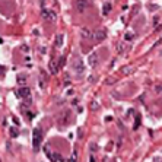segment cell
Instances as JSON below:
<instances>
[{
	"mask_svg": "<svg viewBox=\"0 0 162 162\" xmlns=\"http://www.w3.org/2000/svg\"><path fill=\"white\" fill-rule=\"evenodd\" d=\"M63 38H64L63 35H58V37H57V40H56V47H61V45H63Z\"/></svg>",
	"mask_w": 162,
	"mask_h": 162,
	"instance_id": "obj_15",
	"label": "cell"
},
{
	"mask_svg": "<svg viewBox=\"0 0 162 162\" xmlns=\"http://www.w3.org/2000/svg\"><path fill=\"white\" fill-rule=\"evenodd\" d=\"M98 60H99V57H98V53H97V51L91 53L89 57H88V61H89V66H91V67H95V66L98 64Z\"/></svg>",
	"mask_w": 162,
	"mask_h": 162,
	"instance_id": "obj_7",
	"label": "cell"
},
{
	"mask_svg": "<svg viewBox=\"0 0 162 162\" xmlns=\"http://www.w3.org/2000/svg\"><path fill=\"white\" fill-rule=\"evenodd\" d=\"M154 162H161V159H159V158H155Z\"/></svg>",
	"mask_w": 162,
	"mask_h": 162,
	"instance_id": "obj_19",
	"label": "cell"
},
{
	"mask_svg": "<svg viewBox=\"0 0 162 162\" xmlns=\"http://www.w3.org/2000/svg\"><path fill=\"white\" fill-rule=\"evenodd\" d=\"M64 61H66V58L64 57H61V60H60V66H64Z\"/></svg>",
	"mask_w": 162,
	"mask_h": 162,
	"instance_id": "obj_18",
	"label": "cell"
},
{
	"mask_svg": "<svg viewBox=\"0 0 162 162\" xmlns=\"http://www.w3.org/2000/svg\"><path fill=\"white\" fill-rule=\"evenodd\" d=\"M107 38V31L105 29H99L97 32H94V40L97 41V42H101V41H104Z\"/></svg>",
	"mask_w": 162,
	"mask_h": 162,
	"instance_id": "obj_5",
	"label": "cell"
},
{
	"mask_svg": "<svg viewBox=\"0 0 162 162\" xmlns=\"http://www.w3.org/2000/svg\"><path fill=\"white\" fill-rule=\"evenodd\" d=\"M155 91H156V94H158V95H161L162 97V85H156Z\"/></svg>",
	"mask_w": 162,
	"mask_h": 162,
	"instance_id": "obj_17",
	"label": "cell"
},
{
	"mask_svg": "<svg viewBox=\"0 0 162 162\" xmlns=\"http://www.w3.org/2000/svg\"><path fill=\"white\" fill-rule=\"evenodd\" d=\"M134 32H131V31H127V32L124 34V41H129V42H131V41L134 40Z\"/></svg>",
	"mask_w": 162,
	"mask_h": 162,
	"instance_id": "obj_11",
	"label": "cell"
},
{
	"mask_svg": "<svg viewBox=\"0 0 162 162\" xmlns=\"http://www.w3.org/2000/svg\"><path fill=\"white\" fill-rule=\"evenodd\" d=\"M73 70H74V73H78V74L83 73V70H85V66H83L82 58H74V61H73Z\"/></svg>",
	"mask_w": 162,
	"mask_h": 162,
	"instance_id": "obj_4",
	"label": "cell"
},
{
	"mask_svg": "<svg viewBox=\"0 0 162 162\" xmlns=\"http://www.w3.org/2000/svg\"><path fill=\"white\" fill-rule=\"evenodd\" d=\"M117 50H118L120 54H124V53H126V45H124L123 42H118V44H117Z\"/></svg>",
	"mask_w": 162,
	"mask_h": 162,
	"instance_id": "obj_13",
	"label": "cell"
},
{
	"mask_svg": "<svg viewBox=\"0 0 162 162\" xmlns=\"http://www.w3.org/2000/svg\"><path fill=\"white\" fill-rule=\"evenodd\" d=\"M91 162H95V159H94V158H92V156H91Z\"/></svg>",
	"mask_w": 162,
	"mask_h": 162,
	"instance_id": "obj_20",
	"label": "cell"
},
{
	"mask_svg": "<svg viewBox=\"0 0 162 162\" xmlns=\"http://www.w3.org/2000/svg\"><path fill=\"white\" fill-rule=\"evenodd\" d=\"M18 97L19 98H24V99H28V98L31 97V89L29 88H19L18 89Z\"/></svg>",
	"mask_w": 162,
	"mask_h": 162,
	"instance_id": "obj_6",
	"label": "cell"
},
{
	"mask_svg": "<svg viewBox=\"0 0 162 162\" xmlns=\"http://www.w3.org/2000/svg\"><path fill=\"white\" fill-rule=\"evenodd\" d=\"M81 35H82V38H85V40L94 38V32H91L89 29H86V28H83V29L81 31Z\"/></svg>",
	"mask_w": 162,
	"mask_h": 162,
	"instance_id": "obj_10",
	"label": "cell"
},
{
	"mask_svg": "<svg viewBox=\"0 0 162 162\" xmlns=\"http://www.w3.org/2000/svg\"><path fill=\"white\" fill-rule=\"evenodd\" d=\"M67 162H78V150H73V154L70 155V158H69Z\"/></svg>",
	"mask_w": 162,
	"mask_h": 162,
	"instance_id": "obj_14",
	"label": "cell"
},
{
	"mask_svg": "<svg viewBox=\"0 0 162 162\" xmlns=\"http://www.w3.org/2000/svg\"><path fill=\"white\" fill-rule=\"evenodd\" d=\"M58 67H60V64L57 63L56 60H51L48 63V69H50V73H51V74H56L57 70H58Z\"/></svg>",
	"mask_w": 162,
	"mask_h": 162,
	"instance_id": "obj_9",
	"label": "cell"
},
{
	"mask_svg": "<svg viewBox=\"0 0 162 162\" xmlns=\"http://www.w3.org/2000/svg\"><path fill=\"white\" fill-rule=\"evenodd\" d=\"M41 16L42 19H45V21H48V22H53V21H56V12L54 10H50V9H42V12H41Z\"/></svg>",
	"mask_w": 162,
	"mask_h": 162,
	"instance_id": "obj_2",
	"label": "cell"
},
{
	"mask_svg": "<svg viewBox=\"0 0 162 162\" xmlns=\"http://www.w3.org/2000/svg\"><path fill=\"white\" fill-rule=\"evenodd\" d=\"M45 152H47V156H48L50 161H53V162H61L63 161V158H61V155L60 154H56V152H51V150H50V146H45Z\"/></svg>",
	"mask_w": 162,
	"mask_h": 162,
	"instance_id": "obj_3",
	"label": "cell"
},
{
	"mask_svg": "<svg viewBox=\"0 0 162 162\" xmlns=\"http://www.w3.org/2000/svg\"><path fill=\"white\" fill-rule=\"evenodd\" d=\"M9 133H10V136H12V137H16L18 134H19V133H18V129H16V127H10Z\"/></svg>",
	"mask_w": 162,
	"mask_h": 162,
	"instance_id": "obj_16",
	"label": "cell"
},
{
	"mask_svg": "<svg viewBox=\"0 0 162 162\" xmlns=\"http://www.w3.org/2000/svg\"><path fill=\"white\" fill-rule=\"evenodd\" d=\"M111 12V3H105L102 8V15H108Z\"/></svg>",
	"mask_w": 162,
	"mask_h": 162,
	"instance_id": "obj_12",
	"label": "cell"
},
{
	"mask_svg": "<svg viewBox=\"0 0 162 162\" xmlns=\"http://www.w3.org/2000/svg\"><path fill=\"white\" fill-rule=\"evenodd\" d=\"M32 143H34V149H35V150H38V149H40V146H41V143H42V131H41L40 129L34 130Z\"/></svg>",
	"mask_w": 162,
	"mask_h": 162,
	"instance_id": "obj_1",
	"label": "cell"
},
{
	"mask_svg": "<svg viewBox=\"0 0 162 162\" xmlns=\"http://www.w3.org/2000/svg\"><path fill=\"white\" fill-rule=\"evenodd\" d=\"M89 6V3H88V0H76V9L79 10V12H85V9Z\"/></svg>",
	"mask_w": 162,
	"mask_h": 162,
	"instance_id": "obj_8",
	"label": "cell"
}]
</instances>
